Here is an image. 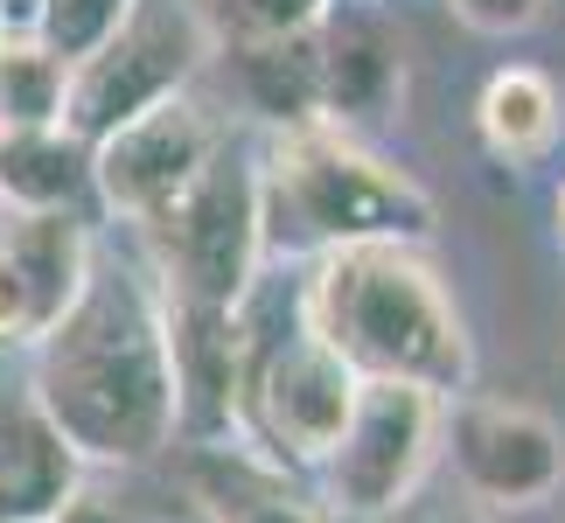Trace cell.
Listing matches in <instances>:
<instances>
[{"mask_svg": "<svg viewBox=\"0 0 565 523\" xmlns=\"http://www.w3.org/2000/svg\"><path fill=\"white\" fill-rule=\"evenodd\" d=\"M447 8L475 29H524V21L545 14V0H447Z\"/></svg>", "mask_w": 565, "mask_h": 523, "instance_id": "obj_20", "label": "cell"}, {"mask_svg": "<svg viewBox=\"0 0 565 523\" xmlns=\"http://www.w3.org/2000/svg\"><path fill=\"white\" fill-rule=\"evenodd\" d=\"M398 42L384 35V21H335L329 35H321V113L335 126L350 119H377L391 113V98H398Z\"/></svg>", "mask_w": 565, "mask_h": 523, "instance_id": "obj_12", "label": "cell"}, {"mask_svg": "<svg viewBox=\"0 0 565 523\" xmlns=\"http://www.w3.org/2000/svg\"><path fill=\"white\" fill-rule=\"evenodd\" d=\"M210 29L195 21L189 0H134V14L119 21L113 42H98L84 63H71V92H63V126L84 140H105L140 113H154L161 98H175L195 56H203Z\"/></svg>", "mask_w": 565, "mask_h": 523, "instance_id": "obj_4", "label": "cell"}, {"mask_svg": "<svg viewBox=\"0 0 565 523\" xmlns=\"http://www.w3.org/2000/svg\"><path fill=\"white\" fill-rule=\"evenodd\" d=\"M475 119H482V140L503 161H531V154H545L552 134H558V92L537 71H495Z\"/></svg>", "mask_w": 565, "mask_h": 523, "instance_id": "obj_15", "label": "cell"}, {"mask_svg": "<svg viewBox=\"0 0 565 523\" xmlns=\"http://www.w3.org/2000/svg\"><path fill=\"white\" fill-rule=\"evenodd\" d=\"M558 224H565V189H558Z\"/></svg>", "mask_w": 565, "mask_h": 523, "instance_id": "obj_24", "label": "cell"}, {"mask_svg": "<svg viewBox=\"0 0 565 523\" xmlns=\"http://www.w3.org/2000/svg\"><path fill=\"white\" fill-rule=\"evenodd\" d=\"M92 279V237L71 210H0V342H42Z\"/></svg>", "mask_w": 565, "mask_h": 523, "instance_id": "obj_9", "label": "cell"}, {"mask_svg": "<svg viewBox=\"0 0 565 523\" xmlns=\"http://www.w3.org/2000/svg\"><path fill=\"white\" fill-rule=\"evenodd\" d=\"M50 523H126L113 503H98V495H71V503H63Z\"/></svg>", "mask_w": 565, "mask_h": 523, "instance_id": "obj_21", "label": "cell"}, {"mask_svg": "<svg viewBox=\"0 0 565 523\" xmlns=\"http://www.w3.org/2000/svg\"><path fill=\"white\" fill-rule=\"evenodd\" d=\"M63 92H71V71L35 35H8V56H0V119L50 126V119H63Z\"/></svg>", "mask_w": 565, "mask_h": 523, "instance_id": "obj_16", "label": "cell"}, {"mask_svg": "<svg viewBox=\"0 0 565 523\" xmlns=\"http://www.w3.org/2000/svg\"><path fill=\"white\" fill-rule=\"evenodd\" d=\"M356 398H363V370L342 349L321 342L308 329V314L287 335L252 342V356H245V419L258 426V440L279 461L321 468L335 453V440L350 433Z\"/></svg>", "mask_w": 565, "mask_h": 523, "instance_id": "obj_6", "label": "cell"}, {"mask_svg": "<svg viewBox=\"0 0 565 523\" xmlns=\"http://www.w3.org/2000/svg\"><path fill=\"white\" fill-rule=\"evenodd\" d=\"M8 35H14V29H8V21H0V56H8Z\"/></svg>", "mask_w": 565, "mask_h": 523, "instance_id": "obj_23", "label": "cell"}, {"mask_svg": "<svg viewBox=\"0 0 565 523\" xmlns=\"http://www.w3.org/2000/svg\"><path fill=\"white\" fill-rule=\"evenodd\" d=\"M168 273V293L195 308H237L252 287V258L266 245V210H258V174L231 154H216L195 182L147 224Z\"/></svg>", "mask_w": 565, "mask_h": 523, "instance_id": "obj_5", "label": "cell"}, {"mask_svg": "<svg viewBox=\"0 0 565 523\" xmlns=\"http://www.w3.org/2000/svg\"><path fill=\"white\" fill-rule=\"evenodd\" d=\"M454 468L489 510H537L565 482V440L531 405H461L454 412Z\"/></svg>", "mask_w": 565, "mask_h": 523, "instance_id": "obj_10", "label": "cell"}, {"mask_svg": "<svg viewBox=\"0 0 565 523\" xmlns=\"http://www.w3.org/2000/svg\"><path fill=\"white\" fill-rule=\"evenodd\" d=\"M258 210L266 237L287 252H342V245H377V237H426L433 203L426 189L377 161L371 147L350 140V126L308 119L287 126L258 174Z\"/></svg>", "mask_w": 565, "mask_h": 523, "instance_id": "obj_3", "label": "cell"}, {"mask_svg": "<svg viewBox=\"0 0 565 523\" xmlns=\"http://www.w3.org/2000/svg\"><path fill=\"white\" fill-rule=\"evenodd\" d=\"M447 440V405L426 384L398 377H363V398L350 412V433L321 461L329 474V503L342 516H398L412 489L426 482L433 453Z\"/></svg>", "mask_w": 565, "mask_h": 523, "instance_id": "obj_7", "label": "cell"}, {"mask_svg": "<svg viewBox=\"0 0 565 523\" xmlns=\"http://www.w3.org/2000/svg\"><path fill=\"white\" fill-rule=\"evenodd\" d=\"M195 21L210 29V42H287V35H315V21L329 14V0H189Z\"/></svg>", "mask_w": 565, "mask_h": 523, "instance_id": "obj_17", "label": "cell"}, {"mask_svg": "<svg viewBox=\"0 0 565 523\" xmlns=\"http://www.w3.org/2000/svg\"><path fill=\"white\" fill-rule=\"evenodd\" d=\"M300 314H308V329L329 349H342L363 377L426 384V391L447 398L475 370L468 329H461V314H454L440 273H433L405 237L321 252Z\"/></svg>", "mask_w": 565, "mask_h": 523, "instance_id": "obj_2", "label": "cell"}, {"mask_svg": "<svg viewBox=\"0 0 565 523\" xmlns=\"http://www.w3.org/2000/svg\"><path fill=\"white\" fill-rule=\"evenodd\" d=\"M35 405L77 447V461H154L182 426L168 308L134 273L84 279L77 308L35 342Z\"/></svg>", "mask_w": 565, "mask_h": 523, "instance_id": "obj_1", "label": "cell"}, {"mask_svg": "<svg viewBox=\"0 0 565 523\" xmlns=\"http://www.w3.org/2000/svg\"><path fill=\"white\" fill-rule=\"evenodd\" d=\"M210 516L216 523H321L308 503H294V495L273 489V482H252V474L210 482Z\"/></svg>", "mask_w": 565, "mask_h": 523, "instance_id": "obj_19", "label": "cell"}, {"mask_svg": "<svg viewBox=\"0 0 565 523\" xmlns=\"http://www.w3.org/2000/svg\"><path fill=\"white\" fill-rule=\"evenodd\" d=\"M77 495V447L42 405L0 398V523H50Z\"/></svg>", "mask_w": 565, "mask_h": 523, "instance_id": "obj_11", "label": "cell"}, {"mask_svg": "<svg viewBox=\"0 0 565 523\" xmlns=\"http://www.w3.org/2000/svg\"><path fill=\"white\" fill-rule=\"evenodd\" d=\"M216 154H224L216 119L189 92H175V98H161L154 113H140L134 126L105 134L92 147V174H98V195H105V203H113L119 216H134V224L147 231Z\"/></svg>", "mask_w": 565, "mask_h": 523, "instance_id": "obj_8", "label": "cell"}, {"mask_svg": "<svg viewBox=\"0 0 565 523\" xmlns=\"http://www.w3.org/2000/svg\"><path fill=\"white\" fill-rule=\"evenodd\" d=\"M42 8H50V0H0V21H8L14 35H35V21H42Z\"/></svg>", "mask_w": 565, "mask_h": 523, "instance_id": "obj_22", "label": "cell"}, {"mask_svg": "<svg viewBox=\"0 0 565 523\" xmlns=\"http://www.w3.org/2000/svg\"><path fill=\"white\" fill-rule=\"evenodd\" d=\"M237 77L245 98L279 126H308L321 119V42L287 35V42H245L237 50Z\"/></svg>", "mask_w": 565, "mask_h": 523, "instance_id": "obj_14", "label": "cell"}, {"mask_svg": "<svg viewBox=\"0 0 565 523\" xmlns=\"http://www.w3.org/2000/svg\"><path fill=\"white\" fill-rule=\"evenodd\" d=\"M126 14H134V0H50L42 21H35V42L63 63V71H71V63H84L98 42L119 35Z\"/></svg>", "mask_w": 565, "mask_h": 523, "instance_id": "obj_18", "label": "cell"}, {"mask_svg": "<svg viewBox=\"0 0 565 523\" xmlns=\"http://www.w3.org/2000/svg\"><path fill=\"white\" fill-rule=\"evenodd\" d=\"M84 134H71L63 119L50 126H8L0 134V195L21 210H71L92 174V154H84Z\"/></svg>", "mask_w": 565, "mask_h": 523, "instance_id": "obj_13", "label": "cell"}]
</instances>
